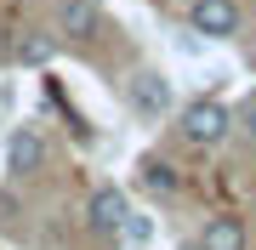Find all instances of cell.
I'll return each instance as SVG.
<instances>
[{
  "label": "cell",
  "instance_id": "cell-5",
  "mask_svg": "<svg viewBox=\"0 0 256 250\" xmlns=\"http://www.w3.org/2000/svg\"><path fill=\"white\" fill-rule=\"evenodd\" d=\"M6 57L18 68H46L52 57H57V40H52V28H18V40H12Z\"/></svg>",
  "mask_w": 256,
  "mask_h": 250
},
{
  "label": "cell",
  "instance_id": "cell-8",
  "mask_svg": "<svg viewBox=\"0 0 256 250\" xmlns=\"http://www.w3.org/2000/svg\"><path fill=\"white\" fill-rule=\"evenodd\" d=\"M92 228H102V233H120V222H126V194H120L114 182H102V188H92Z\"/></svg>",
  "mask_w": 256,
  "mask_h": 250
},
{
  "label": "cell",
  "instance_id": "cell-11",
  "mask_svg": "<svg viewBox=\"0 0 256 250\" xmlns=\"http://www.w3.org/2000/svg\"><path fill=\"white\" fill-rule=\"evenodd\" d=\"M234 125H239V131H245V137L256 142V91H250L245 102H239V114H234Z\"/></svg>",
  "mask_w": 256,
  "mask_h": 250
},
{
  "label": "cell",
  "instance_id": "cell-10",
  "mask_svg": "<svg viewBox=\"0 0 256 250\" xmlns=\"http://www.w3.org/2000/svg\"><path fill=\"white\" fill-rule=\"evenodd\" d=\"M148 233H154V222L137 211H126V222H120V239H131V245H148Z\"/></svg>",
  "mask_w": 256,
  "mask_h": 250
},
{
  "label": "cell",
  "instance_id": "cell-6",
  "mask_svg": "<svg viewBox=\"0 0 256 250\" xmlns=\"http://www.w3.org/2000/svg\"><path fill=\"white\" fill-rule=\"evenodd\" d=\"M137 182H142L154 199H176V194H182V176H176V165H171L165 154H142V159H137Z\"/></svg>",
  "mask_w": 256,
  "mask_h": 250
},
{
  "label": "cell",
  "instance_id": "cell-12",
  "mask_svg": "<svg viewBox=\"0 0 256 250\" xmlns=\"http://www.w3.org/2000/svg\"><path fill=\"white\" fill-rule=\"evenodd\" d=\"M182 250H200V245H182Z\"/></svg>",
  "mask_w": 256,
  "mask_h": 250
},
{
  "label": "cell",
  "instance_id": "cell-3",
  "mask_svg": "<svg viewBox=\"0 0 256 250\" xmlns=\"http://www.w3.org/2000/svg\"><path fill=\"white\" fill-rule=\"evenodd\" d=\"M46 171V142H40L34 125H12L6 131V176H18V182H28V176Z\"/></svg>",
  "mask_w": 256,
  "mask_h": 250
},
{
  "label": "cell",
  "instance_id": "cell-1",
  "mask_svg": "<svg viewBox=\"0 0 256 250\" xmlns=\"http://www.w3.org/2000/svg\"><path fill=\"white\" fill-rule=\"evenodd\" d=\"M176 131H182L188 148H216V142L234 137V108L216 102V97H194L182 108V125H176Z\"/></svg>",
  "mask_w": 256,
  "mask_h": 250
},
{
  "label": "cell",
  "instance_id": "cell-9",
  "mask_svg": "<svg viewBox=\"0 0 256 250\" xmlns=\"http://www.w3.org/2000/svg\"><path fill=\"white\" fill-rule=\"evenodd\" d=\"M57 28H63L68 40H86L97 28V0H63V6H57Z\"/></svg>",
  "mask_w": 256,
  "mask_h": 250
},
{
  "label": "cell",
  "instance_id": "cell-4",
  "mask_svg": "<svg viewBox=\"0 0 256 250\" xmlns=\"http://www.w3.org/2000/svg\"><path fill=\"white\" fill-rule=\"evenodd\" d=\"M188 23L205 40H234L245 17H239V0H188Z\"/></svg>",
  "mask_w": 256,
  "mask_h": 250
},
{
  "label": "cell",
  "instance_id": "cell-2",
  "mask_svg": "<svg viewBox=\"0 0 256 250\" xmlns=\"http://www.w3.org/2000/svg\"><path fill=\"white\" fill-rule=\"evenodd\" d=\"M126 102L142 120H165V114H171V80H165L160 68H137V74L126 80Z\"/></svg>",
  "mask_w": 256,
  "mask_h": 250
},
{
  "label": "cell",
  "instance_id": "cell-7",
  "mask_svg": "<svg viewBox=\"0 0 256 250\" xmlns=\"http://www.w3.org/2000/svg\"><path fill=\"white\" fill-rule=\"evenodd\" d=\"M245 245H250V228H245V216H234V211L210 216L205 233H200V250H245Z\"/></svg>",
  "mask_w": 256,
  "mask_h": 250
}]
</instances>
